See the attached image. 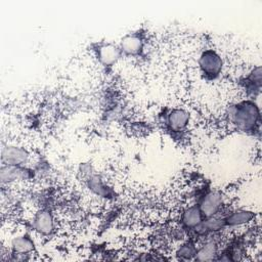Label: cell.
Instances as JSON below:
<instances>
[{
	"label": "cell",
	"instance_id": "1",
	"mask_svg": "<svg viewBox=\"0 0 262 262\" xmlns=\"http://www.w3.org/2000/svg\"><path fill=\"white\" fill-rule=\"evenodd\" d=\"M232 119L237 128L244 131L252 130L259 119L258 107L253 102H243L235 107Z\"/></svg>",
	"mask_w": 262,
	"mask_h": 262
},
{
	"label": "cell",
	"instance_id": "2",
	"mask_svg": "<svg viewBox=\"0 0 262 262\" xmlns=\"http://www.w3.org/2000/svg\"><path fill=\"white\" fill-rule=\"evenodd\" d=\"M199 63L202 72L209 77H216L222 69L221 57L211 49L203 52Z\"/></svg>",
	"mask_w": 262,
	"mask_h": 262
},
{
	"label": "cell",
	"instance_id": "3",
	"mask_svg": "<svg viewBox=\"0 0 262 262\" xmlns=\"http://www.w3.org/2000/svg\"><path fill=\"white\" fill-rule=\"evenodd\" d=\"M221 203H222V198L217 191H211L207 193L202 200V203L200 205V210L202 215L207 218L212 217L219 211L221 207Z\"/></svg>",
	"mask_w": 262,
	"mask_h": 262
},
{
	"label": "cell",
	"instance_id": "4",
	"mask_svg": "<svg viewBox=\"0 0 262 262\" xmlns=\"http://www.w3.org/2000/svg\"><path fill=\"white\" fill-rule=\"evenodd\" d=\"M121 49L112 43H104L98 47L97 55L100 62L104 66L114 64L120 57Z\"/></svg>",
	"mask_w": 262,
	"mask_h": 262
},
{
	"label": "cell",
	"instance_id": "5",
	"mask_svg": "<svg viewBox=\"0 0 262 262\" xmlns=\"http://www.w3.org/2000/svg\"><path fill=\"white\" fill-rule=\"evenodd\" d=\"M142 45V39L138 35L130 34L122 39L120 43V49L126 54H137L141 50Z\"/></svg>",
	"mask_w": 262,
	"mask_h": 262
},
{
	"label": "cell",
	"instance_id": "6",
	"mask_svg": "<svg viewBox=\"0 0 262 262\" xmlns=\"http://www.w3.org/2000/svg\"><path fill=\"white\" fill-rule=\"evenodd\" d=\"M188 119H189V115L187 112L177 108V110H173L170 113L168 117V124L172 130L180 131L187 125Z\"/></svg>",
	"mask_w": 262,
	"mask_h": 262
},
{
	"label": "cell",
	"instance_id": "7",
	"mask_svg": "<svg viewBox=\"0 0 262 262\" xmlns=\"http://www.w3.org/2000/svg\"><path fill=\"white\" fill-rule=\"evenodd\" d=\"M28 156L25 150L17 148V147H7L3 149L2 159L5 161L9 166L20 165L21 163L26 162Z\"/></svg>",
	"mask_w": 262,
	"mask_h": 262
},
{
	"label": "cell",
	"instance_id": "8",
	"mask_svg": "<svg viewBox=\"0 0 262 262\" xmlns=\"http://www.w3.org/2000/svg\"><path fill=\"white\" fill-rule=\"evenodd\" d=\"M35 228L42 233H50L53 229V219L49 212H40L34 220Z\"/></svg>",
	"mask_w": 262,
	"mask_h": 262
},
{
	"label": "cell",
	"instance_id": "9",
	"mask_svg": "<svg viewBox=\"0 0 262 262\" xmlns=\"http://www.w3.org/2000/svg\"><path fill=\"white\" fill-rule=\"evenodd\" d=\"M202 213L199 207H190L188 208L184 213H183V223L185 224V226L191 228V227H195L199 226L203 221H202Z\"/></svg>",
	"mask_w": 262,
	"mask_h": 262
},
{
	"label": "cell",
	"instance_id": "10",
	"mask_svg": "<svg viewBox=\"0 0 262 262\" xmlns=\"http://www.w3.org/2000/svg\"><path fill=\"white\" fill-rule=\"evenodd\" d=\"M216 255V245L214 242L205 244L196 253L195 258L198 260H212Z\"/></svg>",
	"mask_w": 262,
	"mask_h": 262
},
{
	"label": "cell",
	"instance_id": "11",
	"mask_svg": "<svg viewBox=\"0 0 262 262\" xmlns=\"http://www.w3.org/2000/svg\"><path fill=\"white\" fill-rule=\"evenodd\" d=\"M252 218H253V214L251 212L239 211V212H234L231 215H229L228 218L226 219V221L230 225H238V224H243L245 222L250 221Z\"/></svg>",
	"mask_w": 262,
	"mask_h": 262
},
{
	"label": "cell",
	"instance_id": "12",
	"mask_svg": "<svg viewBox=\"0 0 262 262\" xmlns=\"http://www.w3.org/2000/svg\"><path fill=\"white\" fill-rule=\"evenodd\" d=\"M12 247L17 253H28L33 249V242L28 237L20 236L13 239Z\"/></svg>",
	"mask_w": 262,
	"mask_h": 262
}]
</instances>
